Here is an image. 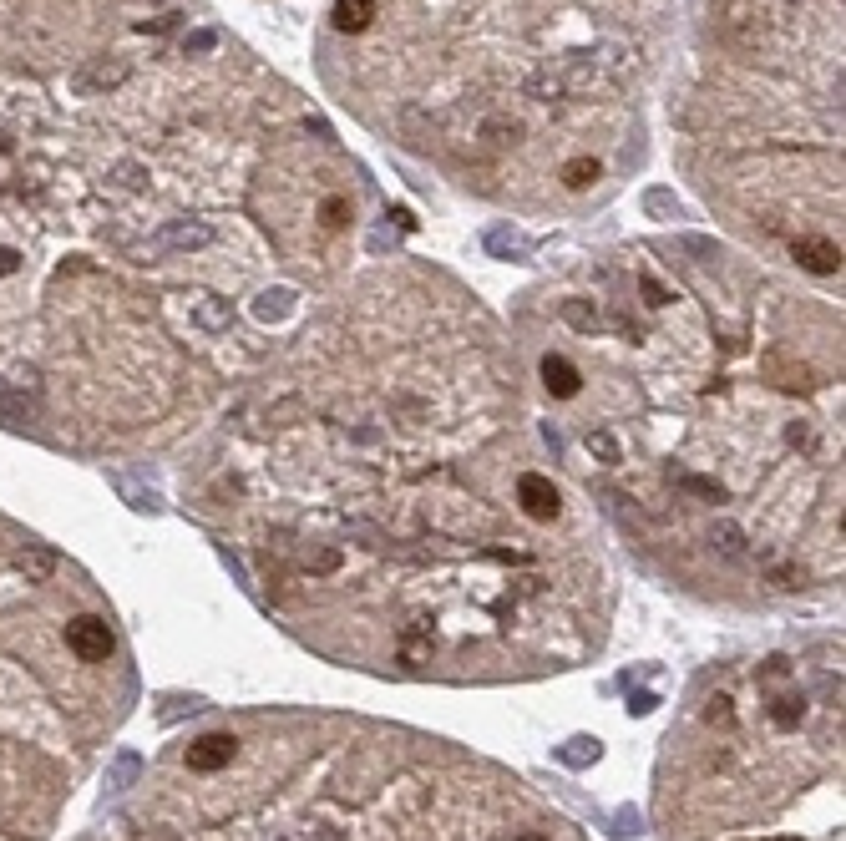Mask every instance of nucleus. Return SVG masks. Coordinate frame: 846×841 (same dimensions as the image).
Instances as JSON below:
<instances>
[{"mask_svg": "<svg viewBox=\"0 0 846 841\" xmlns=\"http://www.w3.org/2000/svg\"><path fill=\"white\" fill-rule=\"evenodd\" d=\"M330 21H335V31L355 36V31H365V26L375 21V0H340Z\"/></svg>", "mask_w": 846, "mask_h": 841, "instance_id": "5", "label": "nucleus"}, {"mask_svg": "<svg viewBox=\"0 0 846 841\" xmlns=\"http://www.w3.org/2000/svg\"><path fill=\"white\" fill-rule=\"evenodd\" d=\"M137 771H142V760H137L132 750H122V755L112 760V771H107V786H112V791H127V786L137 781Z\"/></svg>", "mask_w": 846, "mask_h": 841, "instance_id": "9", "label": "nucleus"}, {"mask_svg": "<svg viewBox=\"0 0 846 841\" xmlns=\"http://www.w3.org/2000/svg\"><path fill=\"white\" fill-rule=\"evenodd\" d=\"M16 269H21V254L0 244V279H6V274H16Z\"/></svg>", "mask_w": 846, "mask_h": 841, "instance_id": "11", "label": "nucleus"}, {"mask_svg": "<svg viewBox=\"0 0 846 841\" xmlns=\"http://www.w3.org/2000/svg\"><path fill=\"white\" fill-rule=\"evenodd\" d=\"M31 421V406L21 391H11L6 380H0V426H26Z\"/></svg>", "mask_w": 846, "mask_h": 841, "instance_id": "7", "label": "nucleus"}, {"mask_svg": "<svg viewBox=\"0 0 846 841\" xmlns=\"http://www.w3.org/2000/svg\"><path fill=\"white\" fill-rule=\"evenodd\" d=\"M213 244V228L208 223H168L158 239L147 244V254H168V249H203Z\"/></svg>", "mask_w": 846, "mask_h": 841, "instance_id": "2", "label": "nucleus"}, {"mask_svg": "<svg viewBox=\"0 0 846 841\" xmlns=\"http://www.w3.org/2000/svg\"><path fill=\"white\" fill-rule=\"evenodd\" d=\"M563 183H568L573 193H583L588 183H598V163H593V158H573V163L563 168Z\"/></svg>", "mask_w": 846, "mask_h": 841, "instance_id": "10", "label": "nucleus"}, {"mask_svg": "<svg viewBox=\"0 0 846 841\" xmlns=\"http://www.w3.org/2000/svg\"><path fill=\"white\" fill-rule=\"evenodd\" d=\"M796 259L811 269V274H836L841 269V249L831 239H796Z\"/></svg>", "mask_w": 846, "mask_h": 841, "instance_id": "3", "label": "nucleus"}, {"mask_svg": "<svg viewBox=\"0 0 846 841\" xmlns=\"http://www.w3.org/2000/svg\"><path fill=\"white\" fill-rule=\"evenodd\" d=\"M228 755H234V740H228V735H203V740L188 750V766H193V771H213V766H223Z\"/></svg>", "mask_w": 846, "mask_h": 841, "instance_id": "4", "label": "nucleus"}, {"mask_svg": "<svg viewBox=\"0 0 846 841\" xmlns=\"http://www.w3.org/2000/svg\"><path fill=\"white\" fill-rule=\"evenodd\" d=\"M66 644H71V654L82 659V664H102L107 654H112V629L102 624V619H71L66 624Z\"/></svg>", "mask_w": 846, "mask_h": 841, "instance_id": "1", "label": "nucleus"}, {"mask_svg": "<svg viewBox=\"0 0 846 841\" xmlns=\"http://www.w3.org/2000/svg\"><path fill=\"white\" fill-rule=\"evenodd\" d=\"M122 76H127V66H122V61H112V66L102 61V66H92V71L76 76V87H82V92H92V87H117Z\"/></svg>", "mask_w": 846, "mask_h": 841, "instance_id": "8", "label": "nucleus"}, {"mask_svg": "<svg viewBox=\"0 0 846 841\" xmlns=\"http://www.w3.org/2000/svg\"><path fill=\"white\" fill-rule=\"evenodd\" d=\"M16 568H21L31 583H46V578L56 573V553H51V548H21V553H16Z\"/></svg>", "mask_w": 846, "mask_h": 841, "instance_id": "6", "label": "nucleus"}]
</instances>
